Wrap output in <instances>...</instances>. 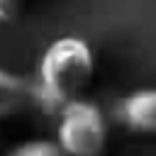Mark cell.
Returning <instances> with one entry per match:
<instances>
[{"mask_svg": "<svg viewBox=\"0 0 156 156\" xmlns=\"http://www.w3.org/2000/svg\"><path fill=\"white\" fill-rule=\"evenodd\" d=\"M27 102H32V83L12 71L0 68V117L17 115Z\"/></svg>", "mask_w": 156, "mask_h": 156, "instance_id": "cell-4", "label": "cell"}, {"mask_svg": "<svg viewBox=\"0 0 156 156\" xmlns=\"http://www.w3.org/2000/svg\"><path fill=\"white\" fill-rule=\"evenodd\" d=\"M93 71L95 54L85 39L73 34L54 39L41 51L37 80L32 83V102L49 115H58L68 102L80 98Z\"/></svg>", "mask_w": 156, "mask_h": 156, "instance_id": "cell-1", "label": "cell"}, {"mask_svg": "<svg viewBox=\"0 0 156 156\" xmlns=\"http://www.w3.org/2000/svg\"><path fill=\"white\" fill-rule=\"evenodd\" d=\"M107 136V119L95 102L78 98L58 112L56 144L66 156H102Z\"/></svg>", "mask_w": 156, "mask_h": 156, "instance_id": "cell-2", "label": "cell"}, {"mask_svg": "<svg viewBox=\"0 0 156 156\" xmlns=\"http://www.w3.org/2000/svg\"><path fill=\"white\" fill-rule=\"evenodd\" d=\"M5 156H66V151L56 144V139H27L15 144Z\"/></svg>", "mask_w": 156, "mask_h": 156, "instance_id": "cell-5", "label": "cell"}, {"mask_svg": "<svg viewBox=\"0 0 156 156\" xmlns=\"http://www.w3.org/2000/svg\"><path fill=\"white\" fill-rule=\"evenodd\" d=\"M117 117L132 132L156 136V88H141L122 98L117 105Z\"/></svg>", "mask_w": 156, "mask_h": 156, "instance_id": "cell-3", "label": "cell"}, {"mask_svg": "<svg viewBox=\"0 0 156 156\" xmlns=\"http://www.w3.org/2000/svg\"><path fill=\"white\" fill-rule=\"evenodd\" d=\"M20 12V0H0V22H12Z\"/></svg>", "mask_w": 156, "mask_h": 156, "instance_id": "cell-6", "label": "cell"}]
</instances>
